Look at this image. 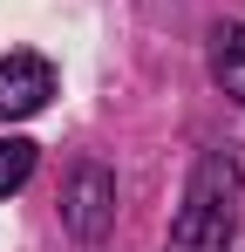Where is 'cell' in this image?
<instances>
[{
    "instance_id": "obj_1",
    "label": "cell",
    "mask_w": 245,
    "mask_h": 252,
    "mask_svg": "<svg viewBox=\"0 0 245 252\" xmlns=\"http://www.w3.org/2000/svg\"><path fill=\"white\" fill-rule=\"evenodd\" d=\"M239 157L232 150H204L191 184H184V205L170 218V239L163 252H232V232H239Z\"/></svg>"
},
{
    "instance_id": "obj_5",
    "label": "cell",
    "mask_w": 245,
    "mask_h": 252,
    "mask_svg": "<svg viewBox=\"0 0 245 252\" xmlns=\"http://www.w3.org/2000/svg\"><path fill=\"white\" fill-rule=\"evenodd\" d=\"M34 177V143L28 136H0V198H14Z\"/></svg>"
},
{
    "instance_id": "obj_2",
    "label": "cell",
    "mask_w": 245,
    "mask_h": 252,
    "mask_svg": "<svg viewBox=\"0 0 245 252\" xmlns=\"http://www.w3.org/2000/svg\"><path fill=\"white\" fill-rule=\"evenodd\" d=\"M61 225L75 232L82 246H102V239L116 232V170H102V164H75V170H68Z\"/></svg>"
},
{
    "instance_id": "obj_4",
    "label": "cell",
    "mask_w": 245,
    "mask_h": 252,
    "mask_svg": "<svg viewBox=\"0 0 245 252\" xmlns=\"http://www.w3.org/2000/svg\"><path fill=\"white\" fill-rule=\"evenodd\" d=\"M211 82L245 109V21H218L211 28Z\"/></svg>"
},
{
    "instance_id": "obj_3",
    "label": "cell",
    "mask_w": 245,
    "mask_h": 252,
    "mask_svg": "<svg viewBox=\"0 0 245 252\" xmlns=\"http://www.w3.org/2000/svg\"><path fill=\"white\" fill-rule=\"evenodd\" d=\"M48 95H55V62H48V55H28V48H14V55L0 62V116H7V123L41 116Z\"/></svg>"
}]
</instances>
